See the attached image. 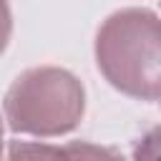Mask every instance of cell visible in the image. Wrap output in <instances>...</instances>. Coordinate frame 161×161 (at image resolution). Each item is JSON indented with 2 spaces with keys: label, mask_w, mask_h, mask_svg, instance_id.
<instances>
[{
  "label": "cell",
  "mask_w": 161,
  "mask_h": 161,
  "mask_svg": "<svg viewBox=\"0 0 161 161\" xmlns=\"http://www.w3.org/2000/svg\"><path fill=\"white\" fill-rule=\"evenodd\" d=\"M161 33L151 8H121L96 33V65L123 96L156 103L161 91Z\"/></svg>",
  "instance_id": "1"
},
{
  "label": "cell",
  "mask_w": 161,
  "mask_h": 161,
  "mask_svg": "<svg viewBox=\"0 0 161 161\" xmlns=\"http://www.w3.org/2000/svg\"><path fill=\"white\" fill-rule=\"evenodd\" d=\"M3 113L15 133L38 138L63 136L78 128L86 113V88L65 68H28L10 83Z\"/></svg>",
  "instance_id": "2"
},
{
  "label": "cell",
  "mask_w": 161,
  "mask_h": 161,
  "mask_svg": "<svg viewBox=\"0 0 161 161\" xmlns=\"http://www.w3.org/2000/svg\"><path fill=\"white\" fill-rule=\"evenodd\" d=\"M55 161H126L116 148L91 141H70L55 148Z\"/></svg>",
  "instance_id": "3"
},
{
  "label": "cell",
  "mask_w": 161,
  "mask_h": 161,
  "mask_svg": "<svg viewBox=\"0 0 161 161\" xmlns=\"http://www.w3.org/2000/svg\"><path fill=\"white\" fill-rule=\"evenodd\" d=\"M55 148L40 141H10L5 161H55Z\"/></svg>",
  "instance_id": "4"
},
{
  "label": "cell",
  "mask_w": 161,
  "mask_h": 161,
  "mask_svg": "<svg viewBox=\"0 0 161 161\" xmlns=\"http://www.w3.org/2000/svg\"><path fill=\"white\" fill-rule=\"evenodd\" d=\"M158 158V131L148 128L133 146V161H156Z\"/></svg>",
  "instance_id": "5"
},
{
  "label": "cell",
  "mask_w": 161,
  "mask_h": 161,
  "mask_svg": "<svg viewBox=\"0 0 161 161\" xmlns=\"http://www.w3.org/2000/svg\"><path fill=\"white\" fill-rule=\"evenodd\" d=\"M10 35H13V13L5 3H0V55L5 53Z\"/></svg>",
  "instance_id": "6"
},
{
  "label": "cell",
  "mask_w": 161,
  "mask_h": 161,
  "mask_svg": "<svg viewBox=\"0 0 161 161\" xmlns=\"http://www.w3.org/2000/svg\"><path fill=\"white\" fill-rule=\"evenodd\" d=\"M0 161H3V116H0Z\"/></svg>",
  "instance_id": "7"
}]
</instances>
